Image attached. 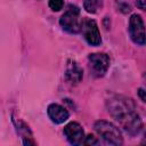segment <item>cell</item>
<instances>
[{
	"label": "cell",
	"instance_id": "1",
	"mask_svg": "<svg viewBox=\"0 0 146 146\" xmlns=\"http://www.w3.org/2000/svg\"><path fill=\"white\" fill-rule=\"evenodd\" d=\"M106 107L108 113L120 122L122 128L129 135L135 136L141 130L143 122L136 112V105L131 98L115 95L107 99Z\"/></svg>",
	"mask_w": 146,
	"mask_h": 146
},
{
	"label": "cell",
	"instance_id": "2",
	"mask_svg": "<svg viewBox=\"0 0 146 146\" xmlns=\"http://www.w3.org/2000/svg\"><path fill=\"white\" fill-rule=\"evenodd\" d=\"M94 128H95L96 132L103 138V140L106 144L114 145V146L122 145L123 138H122L121 131L113 123L104 121V120H99L95 123Z\"/></svg>",
	"mask_w": 146,
	"mask_h": 146
},
{
	"label": "cell",
	"instance_id": "3",
	"mask_svg": "<svg viewBox=\"0 0 146 146\" xmlns=\"http://www.w3.org/2000/svg\"><path fill=\"white\" fill-rule=\"evenodd\" d=\"M59 24L68 33H79L81 31L82 21L80 18V9L76 6L70 5L66 11L62 15L59 19Z\"/></svg>",
	"mask_w": 146,
	"mask_h": 146
},
{
	"label": "cell",
	"instance_id": "4",
	"mask_svg": "<svg viewBox=\"0 0 146 146\" xmlns=\"http://www.w3.org/2000/svg\"><path fill=\"white\" fill-rule=\"evenodd\" d=\"M88 63H89L90 72L96 78L104 76L110 67V58L106 54H100V52L90 54L88 57Z\"/></svg>",
	"mask_w": 146,
	"mask_h": 146
},
{
	"label": "cell",
	"instance_id": "5",
	"mask_svg": "<svg viewBox=\"0 0 146 146\" xmlns=\"http://www.w3.org/2000/svg\"><path fill=\"white\" fill-rule=\"evenodd\" d=\"M129 33H130L131 40L139 46L145 44V26L140 15L138 14L131 15L129 21Z\"/></svg>",
	"mask_w": 146,
	"mask_h": 146
},
{
	"label": "cell",
	"instance_id": "6",
	"mask_svg": "<svg viewBox=\"0 0 146 146\" xmlns=\"http://www.w3.org/2000/svg\"><path fill=\"white\" fill-rule=\"evenodd\" d=\"M81 31L86 41L91 46H99L102 42L100 33L97 26V23L94 19H84L82 22Z\"/></svg>",
	"mask_w": 146,
	"mask_h": 146
},
{
	"label": "cell",
	"instance_id": "7",
	"mask_svg": "<svg viewBox=\"0 0 146 146\" xmlns=\"http://www.w3.org/2000/svg\"><path fill=\"white\" fill-rule=\"evenodd\" d=\"M64 136L72 145H81L84 140V131L78 122H70L64 128Z\"/></svg>",
	"mask_w": 146,
	"mask_h": 146
},
{
	"label": "cell",
	"instance_id": "8",
	"mask_svg": "<svg viewBox=\"0 0 146 146\" xmlns=\"http://www.w3.org/2000/svg\"><path fill=\"white\" fill-rule=\"evenodd\" d=\"M47 113H48L49 119L56 124L65 122L70 115L67 110L65 107L58 105V104H50L47 108Z\"/></svg>",
	"mask_w": 146,
	"mask_h": 146
},
{
	"label": "cell",
	"instance_id": "9",
	"mask_svg": "<svg viewBox=\"0 0 146 146\" xmlns=\"http://www.w3.org/2000/svg\"><path fill=\"white\" fill-rule=\"evenodd\" d=\"M65 75L71 83H79L83 78V72H82V68L78 65V63L73 60V62H70V64L67 65Z\"/></svg>",
	"mask_w": 146,
	"mask_h": 146
},
{
	"label": "cell",
	"instance_id": "10",
	"mask_svg": "<svg viewBox=\"0 0 146 146\" xmlns=\"http://www.w3.org/2000/svg\"><path fill=\"white\" fill-rule=\"evenodd\" d=\"M83 7L88 13L95 14L102 7V0H84Z\"/></svg>",
	"mask_w": 146,
	"mask_h": 146
},
{
	"label": "cell",
	"instance_id": "11",
	"mask_svg": "<svg viewBox=\"0 0 146 146\" xmlns=\"http://www.w3.org/2000/svg\"><path fill=\"white\" fill-rule=\"evenodd\" d=\"M64 6L63 0H49V7L54 11H59Z\"/></svg>",
	"mask_w": 146,
	"mask_h": 146
},
{
	"label": "cell",
	"instance_id": "12",
	"mask_svg": "<svg viewBox=\"0 0 146 146\" xmlns=\"http://www.w3.org/2000/svg\"><path fill=\"white\" fill-rule=\"evenodd\" d=\"M83 144H86V145H97L98 144V140L92 135H88L87 137H84Z\"/></svg>",
	"mask_w": 146,
	"mask_h": 146
},
{
	"label": "cell",
	"instance_id": "13",
	"mask_svg": "<svg viewBox=\"0 0 146 146\" xmlns=\"http://www.w3.org/2000/svg\"><path fill=\"white\" fill-rule=\"evenodd\" d=\"M138 95H139V97H140V99L143 102H146V96H145V91H144L143 88H139L138 89Z\"/></svg>",
	"mask_w": 146,
	"mask_h": 146
},
{
	"label": "cell",
	"instance_id": "14",
	"mask_svg": "<svg viewBox=\"0 0 146 146\" xmlns=\"http://www.w3.org/2000/svg\"><path fill=\"white\" fill-rule=\"evenodd\" d=\"M136 3H137V6H138V7H139V8L141 9V10H144V9H145L144 0H137V2H136Z\"/></svg>",
	"mask_w": 146,
	"mask_h": 146
}]
</instances>
